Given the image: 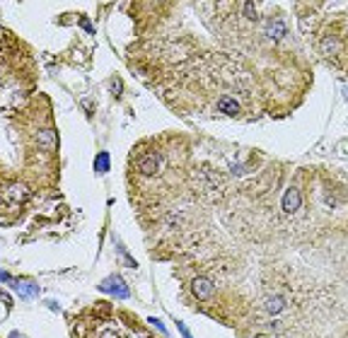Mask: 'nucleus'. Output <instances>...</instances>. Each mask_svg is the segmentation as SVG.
Segmentation results:
<instances>
[{
    "mask_svg": "<svg viewBox=\"0 0 348 338\" xmlns=\"http://www.w3.org/2000/svg\"><path fill=\"white\" fill-rule=\"evenodd\" d=\"M99 292L114 295V297H119V300H128V297H131L128 285H126L119 275H109L107 280H102V283H99Z\"/></svg>",
    "mask_w": 348,
    "mask_h": 338,
    "instance_id": "1",
    "label": "nucleus"
},
{
    "mask_svg": "<svg viewBox=\"0 0 348 338\" xmlns=\"http://www.w3.org/2000/svg\"><path fill=\"white\" fill-rule=\"evenodd\" d=\"M191 290H194V297L196 300H201V302H206L213 297V280L206 278V275H196L194 280H191Z\"/></svg>",
    "mask_w": 348,
    "mask_h": 338,
    "instance_id": "2",
    "label": "nucleus"
},
{
    "mask_svg": "<svg viewBox=\"0 0 348 338\" xmlns=\"http://www.w3.org/2000/svg\"><path fill=\"white\" fill-rule=\"evenodd\" d=\"M160 169H162V157L155 155V152H152V155H145L138 162V172L143 177H155Z\"/></svg>",
    "mask_w": 348,
    "mask_h": 338,
    "instance_id": "3",
    "label": "nucleus"
},
{
    "mask_svg": "<svg viewBox=\"0 0 348 338\" xmlns=\"http://www.w3.org/2000/svg\"><path fill=\"white\" fill-rule=\"evenodd\" d=\"M300 203H302V196H300V189H295V186H290L285 194H283V210L285 213H297L300 210Z\"/></svg>",
    "mask_w": 348,
    "mask_h": 338,
    "instance_id": "4",
    "label": "nucleus"
},
{
    "mask_svg": "<svg viewBox=\"0 0 348 338\" xmlns=\"http://www.w3.org/2000/svg\"><path fill=\"white\" fill-rule=\"evenodd\" d=\"M218 111L220 114H225V116H239V102L235 99V97H230V94H225V97H220L218 99Z\"/></svg>",
    "mask_w": 348,
    "mask_h": 338,
    "instance_id": "5",
    "label": "nucleus"
},
{
    "mask_svg": "<svg viewBox=\"0 0 348 338\" xmlns=\"http://www.w3.org/2000/svg\"><path fill=\"white\" fill-rule=\"evenodd\" d=\"M15 290H17V295L24 297V300H32V297L39 295V285H37L34 280H17V283H15Z\"/></svg>",
    "mask_w": 348,
    "mask_h": 338,
    "instance_id": "6",
    "label": "nucleus"
},
{
    "mask_svg": "<svg viewBox=\"0 0 348 338\" xmlns=\"http://www.w3.org/2000/svg\"><path fill=\"white\" fill-rule=\"evenodd\" d=\"M37 140H39V145H41V147L54 150V147H56V142H58V135H56V131H51V128H44V131H39Z\"/></svg>",
    "mask_w": 348,
    "mask_h": 338,
    "instance_id": "7",
    "label": "nucleus"
},
{
    "mask_svg": "<svg viewBox=\"0 0 348 338\" xmlns=\"http://www.w3.org/2000/svg\"><path fill=\"white\" fill-rule=\"evenodd\" d=\"M27 196H29V191H27V186H22V184H15V186H10V189L5 191V198H15L17 203L27 201Z\"/></svg>",
    "mask_w": 348,
    "mask_h": 338,
    "instance_id": "8",
    "label": "nucleus"
},
{
    "mask_svg": "<svg viewBox=\"0 0 348 338\" xmlns=\"http://www.w3.org/2000/svg\"><path fill=\"white\" fill-rule=\"evenodd\" d=\"M285 309V300L280 297V295H271V297H266V312H271V314H278Z\"/></svg>",
    "mask_w": 348,
    "mask_h": 338,
    "instance_id": "9",
    "label": "nucleus"
},
{
    "mask_svg": "<svg viewBox=\"0 0 348 338\" xmlns=\"http://www.w3.org/2000/svg\"><path fill=\"white\" fill-rule=\"evenodd\" d=\"M322 49H324V53L334 56V53H339V49H341V41H339L336 36H329V39H324V41H322Z\"/></svg>",
    "mask_w": 348,
    "mask_h": 338,
    "instance_id": "10",
    "label": "nucleus"
},
{
    "mask_svg": "<svg viewBox=\"0 0 348 338\" xmlns=\"http://www.w3.org/2000/svg\"><path fill=\"white\" fill-rule=\"evenodd\" d=\"M94 169H97V172H107V169H109V152H99V155H97Z\"/></svg>",
    "mask_w": 348,
    "mask_h": 338,
    "instance_id": "11",
    "label": "nucleus"
},
{
    "mask_svg": "<svg viewBox=\"0 0 348 338\" xmlns=\"http://www.w3.org/2000/svg\"><path fill=\"white\" fill-rule=\"evenodd\" d=\"M283 34H285V24H283V22H274V24H269V36L280 39Z\"/></svg>",
    "mask_w": 348,
    "mask_h": 338,
    "instance_id": "12",
    "label": "nucleus"
},
{
    "mask_svg": "<svg viewBox=\"0 0 348 338\" xmlns=\"http://www.w3.org/2000/svg\"><path fill=\"white\" fill-rule=\"evenodd\" d=\"M242 7H244V15H247L249 19H256V17H259V12H256V5H254V2H244Z\"/></svg>",
    "mask_w": 348,
    "mask_h": 338,
    "instance_id": "13",
    "label": "nucleus"
},
{
    "mask_svg": "<svg viewBox=\"0 0 348 338\" xmlns=\"http://www.w3.org/2000/svg\"><path fill=\"white\" fill-rule=\"evenodd\" d=\"M147 321H150V324H152V326H155V329H157V331H162V334H167V329H165V324H162V321H160V319H155V317H150V319H147Z\"/></svg>",
    "mask_w": 348,
    "mask_h": 338,
    "instance_id": "14",
    "label": "nucleus"
},
{
    "mask_svg": "<svg viewBox=\"0 0 348 338\" xmlns=\"http://www.w3.org/2000/svg\"><path fill=\"white\" fill-rule=\"evenodd\" d=\"M99 338H121L119 336V331H114V329H107V331H102V336Z\"/></svg>",
    "mask_w": 348,
    "mask_h": 338,
    "instance_id": "15",
    "label": "nucleus"
},
{
    "mask_svg": "<svg viewBox=\"0 0 348 338\" xmlns=\"http://www.w3.org/2000/svg\"><path fill=\"white\" fill-rule=\"evenodd\" d=\"M177 326H179V331H182V336H184V338H194L191 334H189V329H186V326H184L182 321H177Z\"/></svg>",
    "mask_w": 348,
    "mask_h": 338,
    "instance_id": "16",
    "label": "nucleus"
},
{
    "mask_svg": "<svg viewBox=\"0 0 348 338\" xmlns=\"http://www.w3.org/2000/svg\"><path fill=\"white\" fill-rule=\"evenodd\" d=\"M2 300H5V307L10 309V304H12V300H10V295H7V292H2Z\"/></svg>",
    "mask_w": 348,
    "mask_h": 338,
    "instance_id": "17",
    "label": "nucleus"
},
{
    "mask_svg": "<svg viewBox=\"0 0 348 338\" xmlns=\"http://www.w3.org/2000/svg\"><path fill=\"white\" fill-rule=\"evenodd\" d=\"M10 338H24L22 334H10Z\"/></svg>",
    "mask_w": 348,
    "mask_h": 338,
    "instance_id": "18",
    "label": "nucleus"
}]
</instances>
